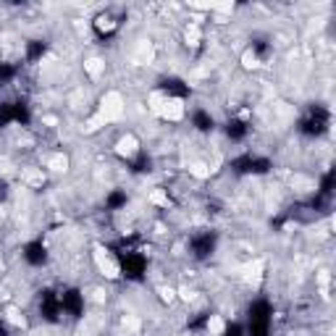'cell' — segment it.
<instances>
[{"instance_id": "obj_1", "label": "cell", "mask_w": 336, "mask_h": 336, "mask_svg": "<svg viewBox=\"0 0 336 336\" xmlns=\"http://www.w3.org/2000/svg\"><path fill=\"white\" fill-rule=\"evenodd\" d=\"M95 263H97V268H100V273L105 276V279H119L121 268H119V263L110 258V252H108V250L95 247Z\"/></svg>"}, {"instance_id": "obj_2", "label": "cell", "mask_w": 336, "mask_h": 336, "mask_svg": "<svg viewBox=\"0 0 336 336\" xmlns=\"http://www.w3.org/2000/svg\"><path fill=\"white\" fill-rule=\"evenodd\" d=\"M158 116H160V119H166V121H181L184 119V102L179 97H168L166 95V100H163V105H160Z\"/></svg>"}, {"instance_id": "obj_3", "label": "cell", "mask_w": 336, "mask_h": 336, "mask_svg": "<svg viewBox=\"0 0 336 336\" xmlns=\"http://www.w3.org/2000/svg\"><path fill=\"white\" fill-rule=\"evenodd\" d=\"M116 153H119L121 158H134L137 153H140V140H137L134 134H124L119 142H116Z\"/></svg>"}, {"instance_id": "obj_4", "label": "cell", "mask_w": 336, "mask_h": 336, "mask_svg": "<svg viewBox=\"0 0 336 336\" xmlns=\"http://www.w3.org/2000/svg\"><path fill=\"white\" fill-rule=\"evenodd\" d=\"M84 71L89 74V79H97V76H102V71H105V61H102V58H87Z\"/></svg>"}, {"instance_id": "obj_5", "label": "cell", "mask_w": 336, "mask_h": 336, "mask_svg": "<svg viewBox=\"0 0 336 336\" xmlns=\"http://www.w3.org/2000/svg\"><path fill=\"white\" fill-rule=\"evenodd\" d=\"M210 166H207V163H202V160H194V163H189V173H192V176H197V179H207V176H210Z\"/></svg>"}, {"instance_id": "obj_6", "label": "cell", "mask_w": 336, "mask_h": 336, "mask_svg": "<svg viewBox=\"0 0 336 336\" xmlns=\"http://www.w3.org/2000/svg\"><path fill=\"white\" fill-rule=\"evenodd\" d=\"M48 168H50V171H55V173L66 171V168H68V158H66L63 153H55V155L48 160Z\"/></svg>"}, {"instance_id": "obj_7", "label": "cell", "mask_w": 336, "mask_h": 336, "mask_svg": "<svg viewBox=\"0 0 336 336\" xmlns=\"http://www.w3.org/2000/svg\"><path fill=\"white\" fill-rule=\"evenodd\" d=\"M223 331H226V323L218 318V315L207 318V333H210V336H223Z\"/></svg>"}, {"instance_id": "obj_8", "label": "cell", "mask_w": 336, "mask_h": 336, "mask_svg": "<svg viewBox=\"0 0 336 336\" xmlns=\"http://www.w3.org/2000/svg\"><path fill=\"white\" fill-rule=\"evenodd\" d=\"M184 40H187V45H200V27L197 24H189L187 29H184Z\"/></svg>"}, {"instance_id": "obj_9", "label": "cell", "mask_w": 336, "mask_h": 336, "mask_svg": "<svg viewBox=\"0 0 336 336\" xmlns=\"http://www.w3.org/2000/svg\"><path fill=\"white\" fill-rule=\"evenodd\" d=\"M147 200L153 202V205H160V207H168V202H171V200H168V194H166V192H160V189H153V192L147 194Z\"/></svg>"}, {"instance_id": "obj_10", "label": "cell", "mask_w": 336, "mask_h": 336, "mask_svg": "<svg viewBox=\"0 0 336 336\" xmlns=\"http://www.w3.org/2000/svg\"><path fill=\"white\" fill-rule=\"evenodd\" d=\"M6 318H8V323H14V326H24V315H21L16 307H8L6 310Z\"/></svg>"}, {"instance_id": "obj_11", "label": "cell", "mask_w": 336, "mask_h": 336, "mask_svg": "<svg viewBox=\"0 0 336 336\" xmlns=\"http://www.w3.org/2000/svg\"><path fill=\"white\" fill-rule=\"evenodd\" d=\"M24 181H27V184H42L45 176H42V171H27V173H24Z\"/></svg>"}, {"instance_id": "obj_12", "label": "cell", "mask_w": 336, "mask_h": 336, "mask_svg": "<svg viewBox=\"0 0 336 336\" xmlns=\"http://www.w3.org/2000/svg\"><path fill=\"white\" fill-rule=\"evenodd\" d=\"M160 299H163V302H173V299H176V289L160 286Z\"/></svg>"}, {"instance_id": "obj_13", "label": "cell", "mask_w": 336, "mask_h": 336, "mask_svg": "<svg viewBox=\"0 0 336 336\" xmlns=\"http://www.w3.org/2000/svg\"><path fill=\"white\" fill-rule=\"evenodd\" d=\"M113 27H116V21H113L110 16H100V19H97V29H105V32H110Z\"/></svg>"}, {"instance_id": "obj_14", "label": "cell", "mask_w": 336, "mask_h": 336, "mask_svg": "<svg viewBox=\"0 0 336 336\" xmlns=\"http://www.w3.org/2000/svg\"><path fill=\"white\" fill-rule=\"evenodd\" d=\"M242 61H245V68H255V66H258V58H255L252 50H247L245 55H242Z\"/></svg>"}]
</instances>
